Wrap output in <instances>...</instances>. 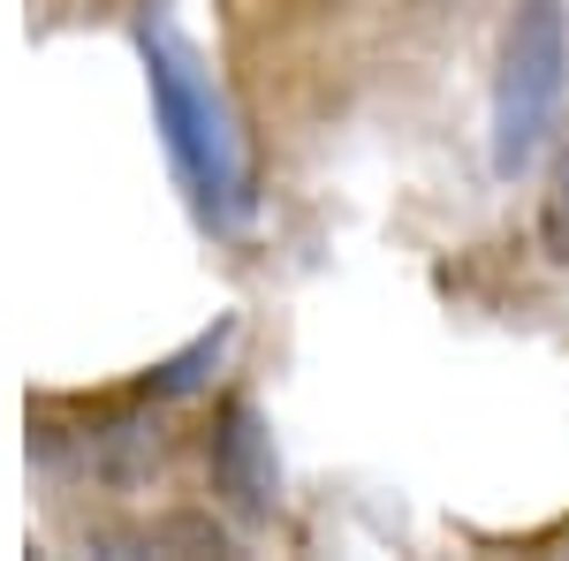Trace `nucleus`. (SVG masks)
I'll return each mask as SVG.
<instances>
[{"label": "nucleus", "instance_id": "obj_1", "mask_svg": "<svg viewBox=\"0 0 569 561\" xmlns=\"http://www.w3.org/2000/svg\"><path fill=\"white\" fill-rule=\"evenodd\" d=\"M137 53H144V84H152V122H160V144L176 160L190 206L206 220H236L251 206L243 190V144H236V122L220 107L213 77L198 69V53L168 31H137Z\"/></svg>", "mask_w": 569, "mask_h": 561}, {"label": "nucleus", "instance_id": "obj_2", "mask_svg": "<svg viewBox=\"0 0 569 561\" xmlns=\"http://www.w3.org/2000/svg\"><path fill=\"white\" fill-rule=\"evenodd\" d=\"M562 99H569V16H562V0H525L509 16V31H501V69H493V130H486V152H493V174L501 182L531 174V160L555 137Z\"/></svg>", "mask_w": 569, "mask_h": 561}, {"label": "nucleus", "instance_id": "obj_3", "mask_svg": "<svg viewBox=\"0 0 569 561\" xmlns=\"http://www.w3.org/2000/svg\"><path fill=\"white\" fill-rule=\"evenodd\" d=\"M206 463H213V493L236 517H273L281 509V463H273V432L251 402H220L213 432H206Z\"/></svg>", "mask_w": 569, "mask_h": 561}, {"label": "nucleus", "instance_id": "obj_4", "mask_svg": "<svg viewBox=\"0 0 569 561\" xmlns=\"http://www.w3.org/2000/svg\"><path fill=\"white\" fill-rule=\"evenodd\" d=\"M228 342H236V319H213V327H206V334H198L190 349H176L168 364H152V380H144V402H152V394H160V402H182V394H198V388H206V380L220 372Z\"/></svg>", "mask_w": 569, "mask_h": 561}]
</instances>
